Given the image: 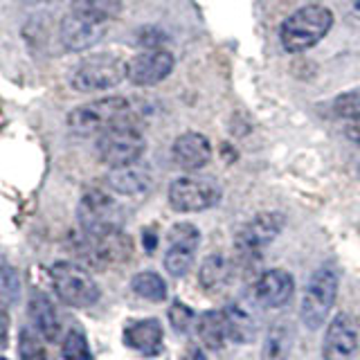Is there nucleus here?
<instances>
[{
    "label": "nucleus",
    "instance_id": "7c9ffc66",
    "mask_svg": "<svg viewBox=\"0 0 360 360\" xmlns=\"http://www.w3.org/2000/svg\"><path fill=\"white\" fill-rule=\"evenodd\" d=\"M194 311H191L187 304L183 302H174L172 307H169V322L172 326L178 331V333H187L191 329V324H194Z\"/></svg>",
    "mask_w": 360,
    "mask_h": 360
},
{
    "label": "nucleus",
    "instance_id": "ddd939ff",
    "mask_svg": "<svg viewBox=\"0 0 360 360\" xmlns=\"http://www.w3.org/2000/svg\"><path fill=\"white\" fill-rule=\"evenodd\" d=\"M108 22L104 20H97V18H88L72 11L61 20V43L65 45L68 50L72 52H82L97 45L101 39H104Z\"/></svg>",
    "mask_w": 360,
    "mask_h": 360
},
{
    "label": "nucleus",
    "instance_id": "c85d7f7f",
    "mask_svg": "<svg viewBox=\"0 0 360 360\" xmlns=\"http://www.w3.org/2000/svg\"><path fill=\"white\" fill-rule=\"evenodd\" d=\"M18 354H20V360H45V347L39 340L37 333L30 329H22L18 335Z\"/></svg>",
    "mask_w": 360,
    "mask_h": 360
},
{
    "label": "nucleus",
    "instance_id": "bb28decb",
    "mask_svg": "<svg viewBox=\"0 0 360 360\" xmlns=\"http://www.w3.org/2000/svg\"><path fill=\"white\" fill-rule=\"evenodd\" d=\"M194 257L196 252H189V250H183V248H167V255H165V268L169 275L174 277H183L189 273L191 264H194Z\"/></svg>",
    "mask_w": 360,
    "mask_h": 360
},
{
    "label": "nucleus",
    "instance_id": "f03ea898",
    "mask_svg": "<svg viewBox=\"0 0 360 360\" xmlns=\"http://www.w3.org/2000/svg\"><path fill=\"white\" fill-rule=\"evenodd\" d=\"M129 101L122 97H101L77 106L68 115V127L75 135H101L112 127L129 124Z\"/></svg>",
    "mask_w": 360,
    "mask_h": 360
},
{
    "label": "nucleus",
    "instance_id": "4468645a",
    "mask_svg": "<svg viewBox=\"0 0 360 360\" xmlns=\"http://www.w3.org/2000/svg\"><path fill=\"white\" fill-rule=\"evenodd\" d=\"M292 292H295V279L288 270L273 268L257 279L255 297L264 309H281L290 302Z\"/></svg>",
    "mask_w": 360,
    "mask_h": 360
},
{
    "label": "nucleus",
    "instance_id": "f8f14e48",
    "mask_svg": "<svg viewBox=\"0 0 360 360\" xmlns=\"http://www.w3.org/2000/svg\"><path fill=\"white\" fill-rule=\"evenodd\" d=\"M174 70V54L167 50H146L127 63V79L135 86H155Z\"/></svg>",
    "mask_w": 360,
    "mask_h": 360
},
{
    "label": "nucleus",
    "instance_id": "c756f323",
    "mask_svg": "<svg viewBox=\"0 0 360 360\" xmlns=\"http://www.w3.org/2000/svg\"><path fill=\"white\" fill-rule=\"evenodd\" d=\"M333 110L345 120H360V88L342 93L333 101Z\"/></svg>",
    "mask_w": 360,
    "mask_h": 360
},
{
    "label": "nucleus",
    "instance_id": "cd10ccee",
    "mask_svg": "<svg viewBox=\"0 0 360 360\" xmlns=\"http://www.w3.org/2000/svg\"><path fill=\"white\" fill-rule=\"evenodd\" d=\"M20 292L18 270L9 264H0V297L5 302H16Z\"/></svg>",
    "mask_w": 360,
    "mask_h": 360
},
{
    "label": "nucleus",
    "instance_id": "0eeeda50",
    "mask_svg": "<svg viewBox=\"0 0 360 360\" xmlns=\"http://www.w3.org/2000/svg\"><path fill=\"white\" fill-rule=\"evenodd\" d=\"M144 149H146L144 135L135 127H131V124L112 127L106 133H101L97 140L99 160L110 169L135 165L142 158Z\"/></svg>",
    "mask_w": 360,
    "mask_h": 360
},
{
    "label": "nucleus",
    "instance_id": "9d476101",
    "mask_svg": "<svg viewBox=\"0 0 360 360\" xmlns=\"http://www.w3.org/2000/svg\"><path fill=\"white\" fill-rule=\"evenodd\" d=\"M281 228H284V217L277 212H262L252 217L248 223H243L234 234L236 250L245 257H255L273 243Z\"/></svg>",
    "mask_w": 360,
    "mask_h": 360
},
{
    "label": "nucleus",
    "instance_id": "2f4dec72",
    "mask_svg": "<svg viewBox=\"0 0 360 360\" xmlns=\"http://www.w3.org/2000/svg\"><path fill=\"white\" fill-rule=\"evenodd\" d=\"M167 41V34L160 27H142L138 32V45L146 50H158V45H162Z\"/></svg>",
    "mask_w": 360,
    "mask_h": 360
},
{
    "label": "nucleus",
    "instance_id": "473e14b6",
    "mask_svg": "<svg viewBox=\"0 0 360 360\" xmlns=\"http://www.w3.org/2000/svg\"><path fill=\"white\" fill-rule=\"evenodd\" d=\"M7 338H9V311L7 304L0 300V347L7 345Z\"/></svg>",
    "mask_w": 360,
    "mask_h": 360
},
{
    "label": "nucleus",
    "instance_id": "6e6552de",
    "mask_svg": "<svg viewBox=\"0 0 360 360\" xmlns=\"http://www.w3.org/2000/svg\"><path fill=\"white\" fill-rule=\"evenodd\" d=\"M77 221L84 234H101L110 230H122V210L106 191L90 189L79 200Z\"/></svg>",
    "mask_w": 360,
    "mask_h": 360
},
{
    "label": "nucleus",
    "instance_id": "20e7f679",
    "mask_svg": "<svg viewBox=\"0 0 360 360\" xmlns=\"http://www.w3.org/2000/svg\"><path fill=\"white\" fill-rule=\"evenodd\" d=\"M75 255L93 268H106L127 262L133 255V241L122 230L101 234H84L75 241Z\"/></svg>",
    "mask_w": 360,
    "mask_h": 360
},
{
    "label": "nucleus",
    "instance_id": "f704fd0d",
    "mask_svg": "<svg viewBox=\"0 0 360 360\" xmlns=\"http://www.w3.org/2000/svg\"><path fill=\"white\" fill-rule=\"evenodd\" d=\"M155 245H158V236L153 230H146L144 232V248H146V252H153L155 250Z\"/></svg>",
    "mask_w": 360,
    "mask_h": 360
},
{
    "label": "nucleus",
    "instance_id": "f257e3e1",
    "mask_svg": "<svg viewBox=\"0 0 360 360\" xmlns=\"http://www.w3.org/2000/svg\"><path fill=\"white\" fill-rule=\"evenodd\" d=\"M333 25V14L326 7L320 5H307L281 22L279 41L284 50L290 54L307 52L313 45H318Z\"/></svg>",
    "mask_w": 360,
    "mask_h": 360
},
{
    "label": "nucleus",
    "instance_id": "4be33fe9",
    "mask_svg": "<svg viewBox=\"0 0 360 360\" xmlns=\"http://www.w3.org/2000/svg\"><path fill=\"white\" fill-rule=\"evenodd\" d=\"M225 320H228V333H230V340L234 342H250L252 335H255V322L250 318V313L245 309L236 307H228L225 311Z\"/></svg>",
    "mask_w": 360,
    "mask_h": 360
},
{
    "label": "nucleus",
    "instance_id": "c9c22d12",
    "mask_svg": "<svg viewBox=\"0 0 360 360\" xmlns=\"http://www.w3.org/2000/svg\"><path fill=\"white\" fill-rule=\"evenodd\" d=\"M187 360H205V356H202L200 349H191L189 356H187Z\"/></svg>",
    "mask_w": 360,
    "mask_h": 360
},
{
    "label": "nucleus",
    "instance_id": "f3484780",
    "mask_svg": "<svg viewBox=\"0 0 360 360\" xmlns=\"http://www.w3.org/2000/svg\"><path fill=\"white\" fill-rule=\"evenodd\" d=\"M27 311H30V318H32L34 326H37V331L48 342H54L56 338H59L61 322H59V313H56L52 300L45 295L43 290H32L30 302H27Z\"/></svg>",
    "mask_w": 360,
    "mask_h": 360
},
{
    "label": "nucleus",
    "instance_id": "5701e85b",
    "mask_svg": "<svg viewBox=\"0 0 360 360\" xmlns=\"http://www.w3.org/2000/svg\"><path fill=\"white\" fill-rule=\"evenodd\" d=\"M131 288L135 290V295H140L144 300L151 302H165L167 300V284L165 279L151 273V270H144V273H138L131 279Z\"/></svg>",
    "mask_w": 360,
    "mask_h": 360
},
{
    "label": "nucleus",
    "instance_id": "7ed1b4c3",
    "mask_svg": "<svg viewBox=\"0 0 360 360\" xmlns=\"http://www.w3.org/2000/svg\"><path fill=\"white\" fill-rule=\"evenodd\" d=\"M338 297V273L333 266H322L311 275L302 295V322L309 329H320L329 320V313Z\"/></svg>",
    "mask_w": 360,
    "mask_h": 360
},
{
    "label": "nucleus",
    "instance_id": "72a5a7b5",
    "mask_svg": "<svg viewBox=\"0 0 360 360\" xmlns=\"http://www.w3.org/2000/svg\"><path fill=\"white\" fill-rule=\"evenodd\" d=\"M345 135L352 142H356V144H360V120H354L349 127L345 129Z\"/></svg>",
    "mask_w": 360,
    "mask_h": 360
},
{
    "label": "nucleus",
    "instance_id": "9b49d317",
    "mask_svg": "<svg viewBox=\"0 0 360 360\" xmlns=\"http://www.w3.org/2000/svg\"><path fill=\"white\" fill-rule=\"evenodd\" d=\"M360 345L358 324L352 315L340 313L329 322L324 342H322V358L324 360H354Z\"/></svg>",
    "mask_w": 360,
    "mask_h": 360
},
{
    "label": "nucleus",
    "instance_id": "423d86ee",
    "mask_svg": "<svg viewBox=\"0 0 360 360\" xmlns=\"http://www.w3.org/2000/svg\"><path fill=\"white\" fill-rule=\"evenodd\" d=\"M124 79H127V63L120 56L95 54L75 68L70 84L79 93H101L120 86Z\"/></svg>",
    "mask_w": 360,
    "mask_h": 360
},
{
    "label": "nucleus",
    "instance_id": "412c9836",
    "mask_svg": "<svg viewBox=\"0 0 360 360\" xmlns=\"http://www.w3.org/2000/svg\"><path fill=\"white\" fill-rule=\"evenodd\" d=\"M292 352V333L286 324H275L268 329L264 340V360H288Z\"/></svg>",
    "mask_w": 360,
    "mask_h": 360
},
{
    "label": "nucleus",
    "instance_id": "a211bd4d",
    "mask_svg": "<svg viewBox=\"0 0 360 360\" xmlns=\"http://www.w3.org/2000/svg\"><path fill=\"white\" fill-rule=\"evenodd\" d=\"M106 183L112 191L124 196H140L144 191H149L151 187V174L144 167L129 165L120 169H110V174L106 176Z\"/></svg>",
    "mask_w": 360,
    "mask_h": 360
},
{
    "label": "nucleus",
    "instance_id": "39448f33",
    "mask_svg": "<svg viewBox=\"0 0 360 360\" xmlns=\"http://www.w3.org/2000/svg\"><path fill=\"white\" fill-rule=\"evenodd\" d=\"M50 277H52V286L56 297H59L68 307L75 309H84V307H93L99 300V286L97 281L90 277V273L79 264L72 262H56L50 268Z\"/></svg>",
    "mask_w": 360,
    "mask_h": 360
},
{
    "label": "nucleus",
    "instance_id": "aec40b11",
    "mask_svg": "<svg viewBox=\"0 0 360 360\" xmlns=\"http://www.w3.org/2000/svg\"><path fill=\"white\" fill-rule=\"evenodd\" d=\"M232 277V266L223 255H210L205 257L200 270H198V284L207 292H219L228 286Z\"/></svg>",
    "mask_w": 360,
    "mask_h": 360
},
{
    "label": "nucleus",
    "instance_id": "393cba45",
    "mask_svg": "<svg viewBox=\"0 0 360 360\" xmlns=\"http://www.w3.org/2000/svg\"><path fill=\"white\" fill-rule=\"evenodd\" d=\"M167 239L172 248H183V250L196 252L200 243V232L196 225H191V223H176L174 228L169 230Z\"/></svg>",
    "mask_w": 360,
    "mask_h": 360
},
{
    "label": "nucleus",
    "instance_id": "a878e982",
    "mask_svg": "<svg viewBox=\"0 0 360 360\" xmlns=\"http://www.w3.org/2000/svg\"><path fill=\"white\" fill-rule=\"evenodd\" d=\"M61 354H63V360H93V354H90L86 335H84V331H79V329L68 331L63 347H61Z\"/></svg>",
    "mask_w": 360,
    "mask_h": 360
},
{
    "label": "nucleus",
    "instance_id": "2eb2a0df",
    "mask_svg": "<svg viewBox=\"0 0 360 360\" xmlns=\"http://www.w3.org/2000/svg\"><path fill=\"white\" fill-rule=\"evenodd\" d=\"M172 158L183 172H198L212 160V144L202 133L187 131L176 138Z\"/></svg>",
    "mask_w": 360,
    "mask_h": 360
},
{
    "label": "nucleus",
    "instance_id": "1a4fd4ad",
    "mask_svg": "<svg viewBox=\"0 0 360 360\" xmlns=\"http://www.w3.org/2000/svg\"><path fill=\"white\" fill-rule=\"evenodd\" d=\"M221 200V187L212 178L183 176L169 187V205L176 212H205Z\"/></svg>",
    "mask_w": 360,
    "mask_h": 360
},
{
    "label": "nucleus",
    "instance_id": "6ab92c4d",
    "mask_svg": "<svg viewBox=\"0 0 360 360\" xmlns=\"http://www.w3.org/2000/svg\"><path fill=\"white\" fill-rule=\"evenodd\" d=\"M196 333L207 349H221L230 340L225 311H205L196 320Z\"/></svg>",
    "mask_w": 360,
    "mask_h": 360
},
{
    "label": "nucleus",
    "instance_id": "dca6fc26",
    "mask_svg": "<svg viewBox=\"0 0 360 360\" xmlns=\"http://www.w3.org/2000/svg\"><path fill=\"white\" fill-rule=\"evenodd\" d=\"M162 324L155 318H146V320H138L131 322L124 331V342L127 347L140 352L142 356H158L162 352Z\"/></svg>",
    "mask_w": 360,
    "mask_h": 360
},
{
    "label": "nucleus",
    "instance_id": "e433bc0d",
    "mask_svg": "<svg viewBox=\"0 0 360 360\" xmlns=\"http://www.w3.org/2000/svg\"><path fill=\"white\" fill-rule=\"evenodd\" d=\"M0 360H3V358H0Z\"/></svg>",
    "mask_w": 360,
    "mask_h": 360
},
{
    "label": "nucleus",
    "instance_id": "b1692460",
    "mask_svg": "<svg viewBox=\"0 0 360 360\" xmlns=\"http://www.w3.org/2000/svg\"><path fill=\"white\" fill-rule=\"evenodd\" d=\"M122 0H72V11L88 18H97L108 22L120 14Z\"/></svg>",
    "mask_w": 360,
    "mask_h": 360
}]
</instances>
